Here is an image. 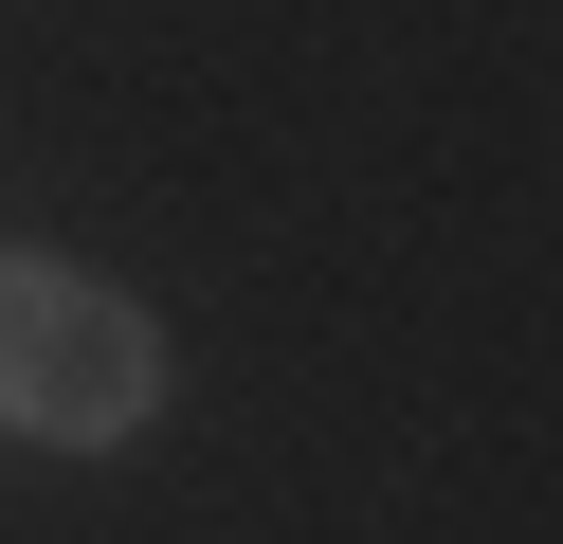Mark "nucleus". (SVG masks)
<instances>
[{"mask_svg": "<svg viewBox=\"0 0 563 544\" xmlns=\"http://www.w3.org/2000/svg\"><path fill=\"white\" fill-rule=\"evenodd\" d=\"M164 418V326L128 290L55 273V254H0V435L37 454H110Z\"/></svg>", "mask_w": 563, "mask_h": 544, "instance_id": "f257e3e1", "label": "nucleus"}]
</instances>
